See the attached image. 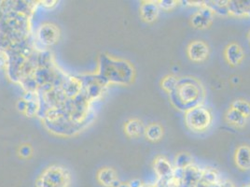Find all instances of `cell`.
<instances>
[{"label": "cell", "mask_w": 250, "mask_h": 187, "mask_svg": "<svg viewBox=\"0 0 250 187\" xmlns=\"http://www.w3.org/2000/svg\"><path fill=\"white\" fill-rule=\"evenodd\" d=\"M59 38V28L50 23H43L37 30V40L44 46H52L57 43Z\"/></svg>", "instance_id": "5b68a950"}, {"label": "cell", "mask_w": 250, "mask_h": 187, "mask_svg": "<svg viewBox=\"0 0 250 187\" xmlns=\"http://www.w3.org/2000/svg\"><path fill=\"white\" fill-rule=\"evenodd\" d=\"M18 153L22 158H29L33 154V150H32L31 146L29 144H22L20 146Z\"/></svg>", "instance_id": "7402d4cb"}, {"label": "cell", "mask_w": 250, "mask_h": 187, "mask_svg": "<svg viewBox=\"0 0 250 187\" xmlns=\"http://www.w3.org/2000/svg\"><path fill=\"white\" fill-rule=\"evenodd\" d=\"M185 125L193 132H205L212 125L213 115L203 105L194 107L185 113Z\"/></svg>", "instance_id": "277c9868"}, {"label": "cell", "mask_w": 250, "mask_h": 187, "mask_svg": "<svg viewBox=\"0 0 250 187\" xmlns=\"http://www.w3.org/2000/svg\"><path fill=\"white\" fill-rule=\"evenodd\" d=\"M204 5L208 7L213 13L219 16H229L228 0L226 1H204Z\"/></svg>", "instance_id": "e0dca14e"}, {"label": "cell", "mask_w": 250, "mask_h": 187, "mask_svg": "<svg viewBox=\"0 0 250 187\" xmlns=\"http://www.w3.org/2000/svg\"><path fill=\"white\" fill-rule=\"evenodd\" d=\"M7 58H6V56H4V55H2V54H0V70H2V69H4V68H6V66H7Z\"/></svg>", "instance_id": "484cf974"}, {"label": "cell", "mask_w": 250, "mask_h": 187, "mask_svg": "<svg viewBox=\"0 0 250 187\" xmlns=\"http://www.w3.org/2000/svg\"><path fill=\"white\" fill-rule=\"evenodd\" d=\"M228 11L234 17L250 16V0H228Z\"/></svg>", "instance_id": "8fae6325"}, {"label": "cell", "mask_w": 250, "mask_h": 187, "mask_svg": "<svg viewBox=\"0 0 250 187\" xmlns=\"http://www.w3.org/2000/svg\"><path fill=\"white\" fill-rule=\"evenodd\" d=\"M224 57L229 66L237 67L245 59V52L238 43L231 42L224 50Z\"/></svg>", "instance_id": "ba28073f"}, {"label": "cell", "mask_w": 250, "mask_h": 187, "mask_svg": "<svg viewBox=\"0 0 250 187\" xmlns=\"http://www.w3.org/2000/svg\"><path fill=\"white\" fill-rule=\"evenodd\" d=\"M72 176L62 166L52 165L45 168L36 181V187H70Z\"/></svg>", "instance_id": "3957f363"}, {"label": "cell", "mask_w": 250, "mask_h": 187, "mask_svg": "<svg viewBox=\"0 0 250 187\" xmlns=\"http://www.w3.org/2000/svg\"><path fill=\"white\" fill-rule=\"evenodd\" d=\"M145 132L143 123L138 119H130L125 124V133L129 138H138Z\"/></svg>", "instance_id": "5bb4252c"}, {"label": "cell", "mask_w": 250, "mask_h": 187, "mask_svg": "<svg viewBox=\"0 0 250 187\" xmlns=\"http://www.w3.org/2000/svg\"><path fill=\"white\" fill-rule=\"evenodd\" d=\"M99 66L100 71L98 77L106 84L127 85L135 80V68L127 60L117 59L109 55H102Z\"/></svg>", "instance_id": "7a4b0ae2"}, {"label": "cell", "mask_w": 250, "mask_h": 187, "mask_svg": "<svg viewBox=\"0 0 250 187\" xmlns=\"http://www.w3.org/2000/svg\"><path fill=\"white\" fill-rule=\"evenodd\" d=\"M157 3L160 11H173L179 2L177 0H159Z\"/></svg>", "instance_id": "44dd1931"}, {"label": "cell", "mask_w": 250, "mask_h": 187, "mask_svg": "<svg viewBox=\"0 0 250 187\" xmlns=\"http://www.w3.org/2000/svg\"><path fill=\"white\" fill-rule=\"evenodd\" d=\"M248 40H249V42H250V30L249 33H248Z\"/></svg>", "instance_id": "4316f807"}, {"label": "cell", "mask_w": 250, "mask_h": 187, "mask_svg": "<svg viewBox=\"0 0 250 187\" xmlns=\"http://www.w3.org/2000/svg\"><path fill=\"white\" fill-rule=\"evenodd\" d=\"M41 3H42V7L46 8V9H51V8L55 7L58 2L57 1H42Z\"/></svg>", "instance_id": "d4e9b609"}, {"label": "cell", "mask_w": 250, "mask_h": 187, "mask_svg": "<svg viewBox=\"0 0 250 187\" xmlns=\"http://www.w3.org/2000/svg\"><path fill=\"white\" fill-rule=\"evenodd\" d=\"M127 187V185H126V186H123V185H121V186H120V187Z\"/></svg>", "instance_id": "83f0119b"}, {"label": "cell", "mask_w": 250, "mask_h": 187, "mask_svg": "<svg viewBox=\"0 0 250 187\" xmlns=\"http://www.w3.org/2000/svg\"><path fill=\"white\" fill-rule=\"evenodd\" d=\"M215 17V14L213 11L203 5L198 11L192 14V16L189 19V23L191 26L195 29L203 30L207 29L211 25Z\"/></svg>", "instance_id": "8992f818"}, {"label": "cell", "mask_w": 250, "mask_h": 187, "mask_svg": "<svg viewBox=\"0 0 250 187\" xmlns=\"http://www.w3.org/2000/svg\"><path fill=\"white\" fill-rule=\"evenodd\" d=\"M250 187V186H245V187Z\"/></svg>", "instance_id": "f1b7e54d"}, {"label": "cell", "mask_w": 250, "mask_h": 187, "mask_svg": "<svg viewBox=\"0 0 250 187\" xmlns=\"http://www.w3.org/2000/svg\"><path fill=\"white\" fill-rule=\"evenodd\" d=\"M26 108H27V102L23 98H21L17 103V109L22 114H25Z\"/></svg>", "instance_id": "603a6c76"}, {"label": "cell", "mask_w": 250, "mask_h": 187, "mask_svg": "<svg viewBox=\"0 0 250 187\" xmlns=\"http://www.w3.org/2000/svg\"><path fill=\"white\" fill-rule=\"evenodd\" d=\"M230 108L236 110L237 112H239L241 115H244L246 118H250V103L249 101L245 100V99H236L234 100L231 105Z\"/></svg>", "instance_id": "d6986e66"}, {"label": "cell", "mask_w": 250, "mask_h": 187, "mask_svg": "<svg viewBox=\"0 0 250 187\" xmlns=\"http://www.w3.org/2000/svg\"><path fill=\"white\" fill-rule=\"evenodd\" d=\"M139 11H140V17L143 21L146 23H153L156 21L159 16L160 9L157 1L146 0L141 3Z\"/></svg>", "instance_id": "30bf717a"}, {"label": "cell", "mask_w": 250, "mask_h": 187, "mask_svg": "<svg viewBox=\"0 0 250 187\" xmlns=\"http://www.w3.org/2000/svg\"><path fill=\"white\" fill-rule=\"evenodd\" d=\"M164 128L158 123H151L145 127V137L147 140L151 142H157L164 137Z\"/></svg>", "instance_id": "9a60e30c"}, {"label": "cell", "mask_w": 250, "mask_h": 187, "mask_svg": "<svg viewBox=\"0 0 250 187\" xmlns=\"http://www.w3.org/2000/svg\"><path fill=\"white\" fill-rule=\"evenodd\" d=\"M176 163V167L185 169L188 166H192L193 164V159L191 156L188 153H179L175 159Z\"/></svg>", "instance_id": "ffe728a7"}, {"label": "cell", "mask_w": 250, "mask_h": 187, "mask_svg": "<svg viewBox=\"0 0 250 187\" xmlns=\"http://www.w3.org/2000/svg\"><path fill=\"white\" fill-rule=\"evenodd\" d=\"M154 171L162 180H170L172 178V174L174 171V168L169 162V160L165 156H158L154 160Z\"/></svg>", "instance_id": "7c38bea8"}, {"label": "cell", "mask_w": 250, "mask_h": 187, "mask_svg": "<svg viewBox=\"0 0 250 187\" xmlns=\"http://www.w3.org/2000/svg\"><path fill=\"white\" fill-rule=\"evenodd\" d=\"M225 119L229 125L235 127H244L248 123V118L232 108H229L226 112Z\"/></svg>", "instance_id": "2e32d148"}, {"label": "cell", "mask_w": 250, "mask_h": 187, "mask_svg": "<svg viewBox=\"0 0 250 187\" xmlns=\"http://www.w3.org/2000/svg\"><path fill=\"white\" fill-rule=\"evenodd\" d=\"M234 163L241 170L250 169V147L249 145H240L234 154Z\"/></svg>", "instance_id": "4fadbf2b"}, {"label": "cell", "mask_w": 250, "mask_h": 187, "mask_svg": "<svg viewBox=\"0 0 250 187\" xmlns=\"http://www.w3.org/2000/svg\"><path fill=\"white\" fill-rule=\"evenodd\" d=\"M127 187H143V183L138 180V179H134L132 181H130L128 184H127Z\"/></svg>", "instance_id": "cb8c5ba5"}, {"label": "cell", "mask_w": 250, "mask_h": 187, "mask_svg": "<svg viewBox=\"0 0 250 187\" xmlns=\"http://www.w3.org/2000/svg\"><path fill=\"white\" fill-rule=\"evenodd\" d=\"M186 52L190 61L201 63L206 61L208 58L210 49L206 42L197 40L190 42L188 45Z\"/></svg>", "instance_id": "52a82bcc"}, {"label": "cell", "mask_w": 250, "mask_h": 187, "mask_svg": "<svg viewBox=\"0 0 250 187\" xmlns=\"http://www.w3.org/2000/svg\"><path fill=\"white\" fill-rule=\"evenodd\" d=\"M169 99L177 110L186 113L194 107L203 105L206 99V89L196 78L183 77L178 79L176 89L169 94Z\"/></svg>", "instance_id": "6da1fadb"}, {"label": "cell", "mask_w": 250, "mask_h": 187, "mask_svg": "<svg viewBox=\"0 0 250 187\" xmlns=\"http://www.w3.org/2000/svg\"><path fill=\"white\" fill-rule=\"evenodd\" d=\"M177 83H178V78L175 75H167L165 76L162 81H161V87L162 89L167 92V93H172L176 87H177Z\"/></svg>", "instance_id": "ac0fdd59"}, {"label": "cell", "mask_w": 250, "mask_h": 187, "mask_svg": "<svg viewBox=\"0 0 250 187\" xmlns=\"http://www.w3.org/2000/svg\"><path fill=\"white\" fill-rule=\"evenodd\" d=\"M96 179L98 183L104 187H119L122 184L120 183L117 172L112 167H102L98 170Z\"/></svg>", "instance_id": "9c48e42d"}]
</instances>
